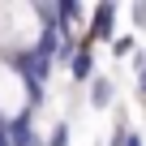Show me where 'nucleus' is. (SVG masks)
<instances>
[{
  "instance_id": "nucleus-2",
  "label": "nucleus",
  "mask_w": 146,
  "mask_h": 146,
  "mask_svg": "<svg viewBox=\"0 0 146 146\" xmlns=\"http://www.w3.org/2000/svg\"><path fill=\"white\" fill-rule=\"evenodd\" d=\"M116 5H95V13H90V39L95 43H112L116 39Z\"/></svg>"
},
{
  "instance_id": "nucleus-6",
  "label": "nucleus",
  "mask_w": 146,
  "mask_h": 146,
  "mask_svg": "<svg viewBox=\"0 0 146 146\" xmlns=\"http://www.w3.org/2000/svg\"><path fill=\"white\" fill-rule=\"evenodd\" d=\"M108 146H146V142H142V133H137V129L116 125V133H112V142H108Z\"/></svg>"
},
{
  "instance_id": "nucleus-4",
  "label": "nucleus",
  "mask_w": 146,
  "mask_h": 146,
  "mask_svg": "<svg viewBox=\"0 0 146 146\" xmlns=\"http://www.w3.org/2000/svg\"><path fill=\"white\" fill-rule=\"evenodd\" d=\"M5 133H9V146H39V133H35L30 116H26V120H13V125H5Z\"/></svg>"
},
{
  "instance_id": "nucleus-9",
  "label": "nucleus",
  "mask_w": 146,
  "mask_h": 146,
  "mask_svg": "<svg viewBox=\"0 0 146 146\" xmlns=\"http://www.w3.org/2000/svg\"><path fill=\"white\" fill-rule=\"evenodd\" d=\"M133 69H137V95H142V99H146V60H142V56H137V64H133Z\"/></svg>"
},
{
  "instance_id": "nucleus-3",
  "label": "nucleus",
  "mask_w": 146,
  "mask_h": 146,
  "mask_svg": "<svg viewBox=\"0 0 146 146\" xmlns=\"http://www.w3.org/2000/svg\"><path fill=\"white\" fill-rule=\"evenodd\" d=\"M69 73H73V82H95V56H90V43L73 52V60H69Z\"/></svg>"
},
{
  "instance_id": "nucleus-5",
  "label": "nucleus",
  "mask_w": 146,
  "mask_h": 146,
  "mask_svg": "<svg viewBox=\"0 0 146 146\" xmlns=\"http://www.w3.org/2000/svg\"><path fill=\"white\" fill-rule=\"evenodd\" d=\"M112 95H116L112 78H103V73H95V82H90V108H108V103H112Z\"/></svg>"
},
{
  "instance_id": "nucleus-1",
  "label": "nucleus",
  "mask_w": 146,
  "mask_h": 146,
  "mask_svg": "<svg viewBox=\"0 0 146 146\" xmlns=\"http://www.w3.org/2000/svg\"><path fill=\"white\" fill-rule=\"evenodd\" d=\"M35 103H39V99H35L30 82L22 78V69H17L13 60H0V125L26 120Z\"/></svg>"
},
{
  "instance_id": "nucleus-8",
  "label": "nucleus",
  "mask_w": 146,
  "mask_h": 146,
  "mask_svg": "<svg viewBox=\"0 0 146 146\" xmlns=\"http://www.w3.org/2000/svg\"><path fill=\"white\" fill-rule=\"evenodd\" d=\"M112 52L116 56H133V35H116L112 39Z\"/></svg>"
},
{
  "instance_id": "nucleus-7",
  "label": "nucleus",
  "mask_w": 146,
  "mask_h": 146,
  "mask_svg": "<svg viewBox=\"0 0 146 146\" xmlns=\"http://www.w3.org/2000/svg\"><path fill=\"white\" fill-rule=\"evenodd\" d=\"M47 146H69V125L60 120V125H52V133H47Z\"/></svg>"
}]
</instances>
